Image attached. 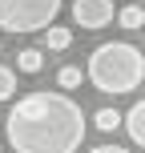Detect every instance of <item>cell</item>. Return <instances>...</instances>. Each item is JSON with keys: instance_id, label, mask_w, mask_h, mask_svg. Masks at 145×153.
I'll list each match as a JSON object with an SVG mask.
<instances>
[{"instance_id": "cell-1", "label": "cell", "mask_w": 145, "mask_h": 153, "mask_svg": "<svg viewBox=\"0 0 145 153\" xmlns=\"http://www.w3.org/2000/svg\"><path fill=\"white\" fill-rule=\"evenodd\" d=\"M85 109L69 93H24L4 121V137L16 153H77L85 141Z\"/></svg>"}, {"instance_id": "cell-2", "label": "cell", "mask_w": 145, "mask_h": 153, "mask_svg": "<svg viewBox=\"0 0 145 153\" xmlns=\"http://www.w3.org/2000/svg\"><path fill=\"white\" fill-rule=\"evenodd\" d=\"M85 73H89V85L97 93H109V97L133 93L145 81V53L129 40H105V45H97L89 53Z\"/></svg>"}, {"instance_id": "cell-3", "label": "cell", "mask_w": 145, "mask_h": 153, "mask_svg": "<svg viewBox=\"0 0 145 153\" xmlns=\"http://www.w3.org/2000/svg\"><path fill=\"white\" fill-rule=\"evenodd\" d=\"M61 12V0H0L4 32H45Z\"/></svg>"}, {"instance_id": "cell-4", "label": "cell", "mask_w": 145, "mask_h": 153, "mask_svg": "<svg viewBox=\"0 0 145 153\" xmlns=\"http://www.w3.org/2000/svg\"><path fill=\"white\" fill-rule=\"evenodd\" d=\"M113 16H117L113 0H73V24L85 28V32L113 24Z\"/></svg>"}, {"instance_id": "cell-5", "label": "cell", "mask_w": 145, "mask_h": 153, "mask_svg": "<svg viewBox=\"0 0 145 153\" xmlns=\"http://www.w3.org/2000/svg\"><path fill=\"white\" fill-rule=\"evenodd\" d=\"M125 133H129L133 145L145 149V101H133L129 113H125Z\"/></svg>"}, {"instance_id": "cell-6", "label": "cell", "mask_w": 145, "mask_h": 153, "mask_svg": "<svg viewBox=\"0 0 145 153\" xmlns=\"http://www.w3.org/2000/svg\"><path fill=\"white\" fill-rule=\"evenodd\" d=\"M93 125H97L101 133H113V129H125V113H117L113 105H105V109H97V113H93Z\"/></svg>"}, {"instance_id": "cell-7", "label": "cell", "mask_w": 145, "mask_h": 153, "mask_svg": "<svg viewBox=\"0 0 145 153\" xmlns=\"http://www.w3.org/2000/svg\"><path fill=\"white\" fill-rule=\"evenodd\" d=\"M16 69L20 73H40L45 69V53H40V48H20V53H16Z\"/></svg>"}, {"instance_id": "cell-8", "label": "cell", "mask_w": 145, "mask_h": 153, "mask_svg": "<svg viewBox=\"0 0 145 153\" xmlns=\"http://www.w3.org/2000/svg\"><path fill=\"white\" fill-rule=\"evenodd\" d=\"M45 45L53 48V53H65V48L73 45V28H61V24H48V28H45Z\"/></svg>"}, {"instance_id": "cell-9", "label": "cell", "mask_w": 145, "mask_h": 153, "mask_svg": "<svg viewBox=\"0 0 145 153\" xmlns=\"http://www.w3.org/2000/svg\"><path fill=\"white\" fill-rule=\"evenodd\" d=\"M117 20H121V28H129V32H137L141 24H145V8H141V4H125L121 12H117Z\"/></svg>"}, {"instance_id": "cell-10", "label": "cell", "mask_w": 145, "mask_h": 153, "mask_svg": "<svg viewBox=\"0 0 145 153\" xmlns=\"http://www.w3.org/2000/svg\"><path fill=\"white\" fill-rule=\"evenodd\" d=\"M81 81H89V73H81L77 65H65L61 73H57V85H61L65 93H73V89H81Z\"/></svg>"}, {"instance_id": "cell-11", "label": "cell", "mask_w": 145, "mask_h": 153, "mask_svg": "<svg viewBox=\"0 0 145 153\" xmlns=\"http://www.w3.org/2000/svg\"><path fill=\"white\" fill-rule=\"evenodd\" d=\"M12 93H16V73L8 65H0V101H8Z\"/></svg>"}, {"instance_id": "cell-12", "label": "cell", "mask_w": 145, "mask_h": 153, "mask_svg": "<svg viewBox=\"0 0 145 153\" xmlns=\"http://www.w3.org/2000/svg\"><path fill=\"white\" fill-rule=\"evenodd\" d=\"M89 153H129V149H125V145H93Z\"/></svg>"}, {"instance_id": "cell-13", "label": "cell", "mask_w": 145, "mask_h": 153, "mask_svg": "<svg viewBox=\"0 0 145 153\" xmlns=\"http://www.w3.org/2000/svg\"><path fill=\"white\" fill-rule=\"evenodd\" d=\"M0 48H4V40H0Z\"/></svg>"}]
</instances>
